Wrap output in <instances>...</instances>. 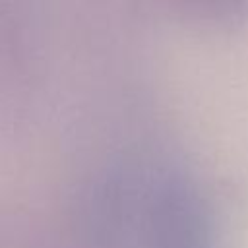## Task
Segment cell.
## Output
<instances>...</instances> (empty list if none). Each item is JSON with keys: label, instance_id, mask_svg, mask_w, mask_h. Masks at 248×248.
<instances>
[{"label": "cell", "instance_id": "obj_1", "mask_svg": "<svg viewBox=\"0 0 248 248\" xmlns=\"http://www.w3.org/2000/svg\"><path fill=\"white\" fill-rule=\"evenodd\" d=\"M81 225L87 248H213L196 188L153 161L103 170L85 194Z\"/></svg>", "mask_w": 248, "mask_h": 248}]
</instances>
